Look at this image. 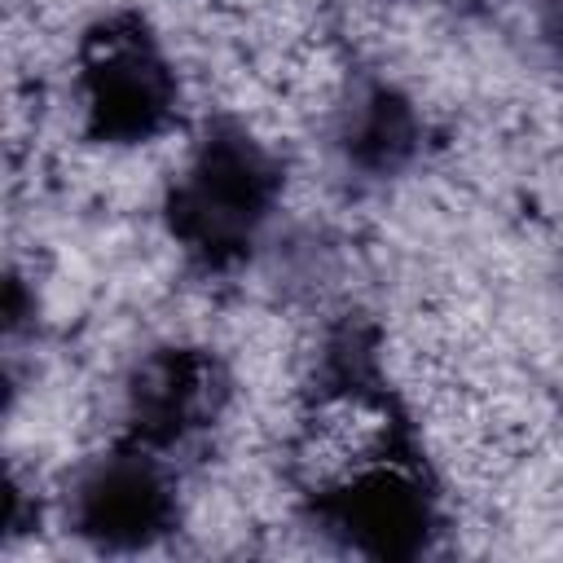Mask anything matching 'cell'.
I'll list each match as a JSON object with an SVG mask.
<instances>
[{
	"label": "cell",
	"mask_w": 563,
	"mask_h": 563,
	"mask_svg": "<svg viewBox=\"0 0 563 563\" xmlns=\"http://www.w3.org/2000/svg\"><path fill=\"white\" fill-rule=\"evenodd\" d=\"M70 532L101 554H136L158 545L180 523L176 466L132 440H114L88 457L66 493Z\"/></svg>",
	"instance_id": "cell-4"
},
{
	"label": "cell",
	"mask_w": 563,
	"mask_h": 563,
	"mask_svg": "<svg viewBox=\"0 0 563 563\" xmlns=\"http://www.w3.org/2000/svg\"><path fill=\"white\" fill-rule=\"evenodd\" d=\"M282 202V163L238 119H216L176 172L163 220L189 268L229 277L260 251Z\"/></svg>",
	"instance_id": "cell-1"
},
{
	"label": "cell",
	"mask_w": 563,
	"mask_h": 563,
	"mask_svg": "<svg viewBox=\"0 0 563 563\" xmlns=\"http://www.w3.org/2000/svg\"><path fill=\"white\" fill-rule=\"evenodd\" d=\"M229 405L224 365L194 343H163L145 352L123 383V431L150 453L176 462V453L194 449Z\"/></svg>",
	"instance_id": "cell-5"
},
{
	"label": "cell",
	"mask_w": 563,
	"mask_h": 563,
	"mask_svg": "<svg viewBox=\"0 0 563 563\" xmlns=\"http://www.w3.org/2000/svg\"><path fill=\"white\" fill-rule=\"evenodd\" d=\"M308 519L361 559H418L440 532V497L413 449L361 462L308 488Z\"/></svg>",
	"instance_id": "cell-3"
},
{
	"label": "cell",
	"mask_w": 563,
	"mask_h": 563,
	"mask_svg": "<svg viewBox=\"0 0 563 563\" xmlns=\"http://www.w3.org/2000/svg\"><path fill=\"white\" fill-rule=\"evenodd\" d=\"M422 114L387 79H365L339 106L334 154L356 180H391L422 154Z\"/></svg>",
	"instance_id": "cell-6"
},
{
	"label": "cell",
	"mask_w": 563,
	"mask_h": 563,
	"mask_svg": "<svg viewBox=\"0 0 563 563\" xmlns=\"http://www.w3.org/2000/svg\"><path fill=\"white\" fill-rule=\"evenodd\" d=\"M545 40L554 44V53H559V62H563V0L554 4V13H550V22H545Z\"/></svg>",
	"instance_id": "cell-7"
},
{
	"label": "cell",
	"mask_w": 563,
	"mask_h": 563,
	"mask_svg": "<svg viewBox=\"0 0 563 563\" xmlns=\"http://www.w3.org/2000/svg\"><path fill=\"white\" fill-rule=\"evenodd\" d=\"M88 141L132 150L158 141L180 110V75L141 13H106L84 26L70 70Z\"/></svg>",
	"instance_id": "cell-2"
}]
</instances>
